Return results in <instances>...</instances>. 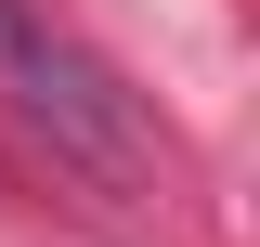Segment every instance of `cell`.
<instances>
[{"label":"cell","instance_id":"cell-1","mask_svg":"<svg viewBox=\"0 0 260 247\" xmlns=\"http://www.w3.org/2000/svg\"><path fill=\"white\" fill-rule=\"evenodd\" d=\"M0 104L26 130H52V156H78L91 182H143V117L65 26H39L26 0H0Z\"/></svg>","mask_w":260,"mask_h":247}]
</instances>
